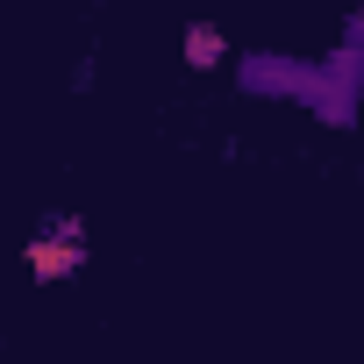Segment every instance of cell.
<instances>
[{
    "instance_id": "1",
    "label": "cell",
    "mask_w": 364,
    "mask_h": 364,
    "mask_svg": "<svg viewBox=\"0 0 364 364\" xmlns=\"http://www.w3.org/2000/svg\"><path fill=\"white\" fill-rule=\"evenodd\" d=\"M22 264H29L36 286H65V279H79V272L93 264V229H86V215H79V208H50V215L29 229Z\"/></svg>"
},
{
    "instance_id": "2",
    "label": "cell",
    "mask_w": 364,
    "mask_h": 364,
    "mask_svg": "<svg viewBox=\"0 0 364 364\" xmlns=\"http://www.w3.org/2000/svg\"><path fill=\"white\" fill-rule=\"evenodd\" d=\"M307 114H314L321 129H336V136H350V129H357V114H364V58H357V50L328 43V58H314Z\"/></svg>"
},
{
    "instance_id": "3",
    "label": "cell",
    "mask_w": 364,
    "mask_h": 364,
    "mask_svg": "<svg viewBox=\"0 0 364 364\" xmlns=\"http://www.w3.org/2000/svg\"><path fill=\"white\" fill-rule=\"evenodd\" d=\"M307 86H314V58H293V50H243L236 58V93H250V100L307 107Z\"/></svg>"
},
{
    "instance_id": "5",
    "label": "cell",
    "mask_w": 364,
    "mask_h": 364,
    "mask_svg": "<svg viewBox=\"0 0 364 364\" xmlns=\"http://www.w3.org/2000/svg\"><path fill=\"white\" fill-rule=\"evenodd\" d=\"M343 50L364 58V0H350V15H343Z\"/></svg>"
},
{
    "instance_id": "4",
    "label": "cell",
    "mask_w": 364,
    "mask_h": 364,
    "mask_svg": "<svg viewBox=\"0 0 364 364\" xmlns=\"http://www.w3.org/2000/svg\"><path fill=\"white\" fill-rule=\"evenodd\" d=\"M178 58H186V72H215V65H229V36H222L215 22H186Z\"/></svg>"
}]
</instances>
